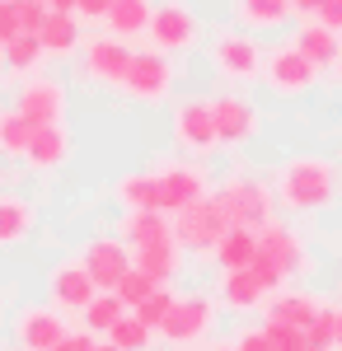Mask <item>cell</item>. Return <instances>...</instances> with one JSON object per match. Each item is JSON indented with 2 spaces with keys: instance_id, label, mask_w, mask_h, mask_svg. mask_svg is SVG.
Here are the masks:
<instances>
[{
  "instance_id": "9",
  "label": "cell",
  "mask_w": 342,
  "mask_h": 351,
  "mask_svg": "<svg viewBox=\"0 0 342 351\" xmlns=\"http://www.w3.org/2000/svg\"><path fill=\"white\" fill-rule=\"evenodd\" d=\"M174 141H179L183 150H192V155H207V150L220 145L207 99H183V104L174 108Z\"/></svg>"
},
{
  "instance_id": "16",
  "label": "cell",
  "mask_w": 342,
  "mask_h": 351,
  "mask_svg": "<svg viewBox=\"0 0 342 351\" xmlns=\"http://www.w3.org/2000/svg\"><path fill=\"white\" fill-rule=\"evenodd\" d=\"M230 10H235V24H244L249 33H272L295 19L290 0H230Z\"/></svg>"
},
{
  "instance_id": "4",
  "label": "cell",
  "mask_w": 342,
  "mask_h": 351,
  "mask_svg": "<svg viewBox=\"0 0 342 351\" xmlns=\"http://www.w3.org/2000/svg\"><path fill=\"white\" fill-rule=\"evenodd\" d=\"M150 43H155V52H187L192 43H197V14H192V5L187 0H164L150 10Z\"/></svg>"
},
{
  "instance_id": "38",
  "label": "cell",
  "mask_w": 342,
  "mask_h": 351,
  "mask_svg": "<svg viewBox=\"0 0 342 351\" xmlns=\"http://www.w3.org/2000/svg\"><path fill=\"white\" fill-rule=\"evenodd\" d=\"M24 33V0H0V47Z\"/></svg>"
},
{
  "instance_id": "33",
  "label": "cell",
  "mask_w": 342,
  "mask_h": 351,
  "mask_svg": "<svg viewBox=\"0 0 342 351\" xmlns=\"http://www.w3.org/2000/svg\"><path fill=\"white\" fill-rule=\"evenodd\" d=\"M174 300H179V295H174L169 286H155V291L141 300L132 314H136V319H141L146 328H150V332H159V324H164V319H169V309H174Z\"/></svg>"
},
{
  "instance_id": "23",
  "label": "cell",
  "mask_w": 342,
  "mask_h": 351,
  "mask_svg": "<svg viewBox=\"0 0 342 351\" xmlns=\"http://www.w3.org/2000/svg\"><path fill=\"white\" fill-rule=\"evenodd\" d=\"M38 43H43L47 56H71L80 47L76 14H56V10H47V19H43V28H38Z\"/></svg>"
},
{
  "instance_id": "11",
  "label": "cell",
  "mask_w": 342,
  "mask_h": 351,
  "mask_svg": "<svg viewBox=\"0 0 342 351\" xmlns=\"http://www.w3.org/2000/svg\"><path fill=\"white\" fill-rule=\"evenodd\" d=\"M80 267L89 271V281H94L99 291H113V286L132 271V253H127V243H122V239H94L89 248H84Z\"/></svg>"
},
{
  "instance_id": "40",
  "label": "cell",
  "mask_w": 342,
  "mask_h": 351,
  "mask_svg": "<svg viewBox=\"0 0 342 351\" xmlns=\"http://www.w3.org/2000/svg\"><path fill=\"white\" fill-rule=\"evenodd\" d=\"M235 351H272V342H267V332H263V328H249V332H239Z\"/></svg>"
},
{
  "instance_id": "6",
  "label": "cell",
  "mask_w": 342,
  "mask_h": 351,
  "mask_svg": "<svg viewBox=\"0 0 342 351\" xmlns=\"http://www.w3.org/2000/svg\"><path fill=\"white\" fill-rule=\"evenodd\" d=\"M169 84H174V66H169V56L164 52H132V66H127V75H122V89L141 99V104H159L164 94H169Z\"/></svg>"
},
{
  "instance_id": "8",
  "label": "cell",
  "mask_w": 342,
  "mask_h": 351,
  "mask_svg": "<svg viewBox=\"0 0 342 351\" xmlns=\"http://www.w3.org/2000/svg\"><path fill=\"white\" fill-rule=\"evenodd\" d=\"M211 122H216V141L220 145H244L258 136V108L239 94H220L211 99Z\"/></svg>"
},
{
  "instance_id": "48",
  "label": "cell",
  "mask_w": 342,
  "mask_h": 351,
  "mask_svg": "<svg viewBox=\"0 0 342 351\" xmlns=\"http://www.w3.org/2000/svg\"><path fill=\"white\" fill-rule=\"evenodd\" d=\"M333 71H338V80H342V52H338V61H333Z\"/></svg>"
},
{
  "instance_id": "28",
  "label": "cell",
  "mask_w": 342,
  "mask_h": 351,
  "mask_svg": "<svg viewBox=\"0 0 342 351\" xmlns=\"http://www.w3.org/2000/svg\"><path fill=\"white\" fill-rule=\"evenodd\" d=\"M263 286H258V276L249 267H239V271H225L220 276V300L230 304V309H253V304H263Z\"/></svg>"
},
{
  "instance_id": "14",
  "label": "cell",
  "mask_w": 342,
  "mask_h": 351,
  "mask_svg": "<svg viewBox=\"0 0 342 351\" xmlns=\"http://www.w3.org/2000/svg\"><path fill=\"white\" fill-rule=\"evenodd\" d=\"M197 197H207V183H202V173H197V169L174 164V169H164V173H159V211H164V216H174V211L192 206Z\"/></svg>"
},
{
  "instance_id": "24",
  "label": "cell",
  "mask_w": 342,
  "mask_h": 351,
  "mask_svg": "<svg viewBox=\"0 0 342 351\" xmlns=\"http://www.w3.org/2000/svg\"><path fill=\"white\" fill-rule=\"evenodd\" d=\"M122 239L132 243V248L164 243V239H174V225L164 220V211H127V220H122Z\"/></svg>"
},
{
  "instance_id": "32",
  "label": "cell",
  "mask_w": 342,
  "mask_h": 351,
  "mask_svg": "<svg viewBox=\"0 0 342 351\" xmlns=\"http://www.w3.org/2000/svg\"><path fill=\"white\" fill-rule=\"evenodd\" d=\"M108 342H113L117 351H146L150 347V328L141 324L136 314H122L117 324L108 328Z\"/></svg>"
},
{
  "instance_id": "52",
  "label": "cell",
  "mask_w": 342,
  "mask_h": 351,
  "mask_svg": "<svg viewBox=\"0 0 342 351\" xmlns=\"http://www.w3.org/2000/svg\"><path fill=\"white\" fill-rule=\"evenodd\" d=\"M338 164H342V150H338Z\"/></svg>"
},
{
  "instance_id": "50",
  "label": "cell",
  "mask_w": 342,
  "mask_h": 351,
  "mask_svg": "<svg viewBox=\"0 0 342 351\" xmlns=\"http://www.w3.org/2000/svg\"><path fill=\"white\" fill-rule=\"evenodd\" d=\"M28 5H47V0H28Z\"/></svg>"
},
{
  "instance_id": "22",
  "label": "cell",
  "mask_w": 342,
  "mask_h": 351,
  "mask_svg": "<svg viewBox=\"0 0 342 351\" xmlns=\"http://www.w3.org/2000/svg\"><path fill=\"white\" fill-rule=\"evenodd\" d=\"M132 267H141L155 286H169V276L179 271V243H146V248H132Z\"/></svg>"
},
{
  "instance_id": "15",
  "label": "cell",
  "mask_w": 342,
  "mask_h": 351,
  "mask_svg": "<svg viewBox=\"0 0 342 351\" xmlns=\"http://www.w3.org/2000/svg\"><path fill=\"white\" fill-rule=\"evenodd\" d=\"M258 253H263V258H267L277 271H282L286 281L300 271V263H305V248H300V239L290 234L286 225H272V220L258 230Z\"/></svg>"
},
{
  "instance_id": "46",
  "label": "cell",
  "mask_w": 342,
  "mask_h": 351,
  "mask_svg": "<svg viewBox=\"0 0 342 351\" xmlns=\"http://www.w3.org/2000/svg\"><path fill=\"white\" fill-rule=\"evenodd\" d=\"M333 347H342V309H338V328H333Z\"/></svg>"
},
{
  "instance_id": "1",
  "label": "cell",
  "mask_w": 342,
  "mask_h": 351,
  "mask_svg": "<svg viewBox=\"0 0 342 351\" xmlns=\"http://www.w3.org/2000/svg\"><path fill=\"white\" fill-rule=\"evenodd\" d=\"M277 197L290 211H323L333 197H338V178H333V164L319 160V155H295L282 164L277 173Z\"/></svg>"
},
{
  "instance_id": "25",
  "label": "cell",
  "mask_w": 342,
  "mask_h": 351,
  "mask_svg": "<svg viewBox=\"0 0 342 351\" xmlns=\"http://www.w3.org/2000/svg\"><path fill=\"white\" fill-rule=\"evenodd\" d=\"M319 314V300L305 291H282V295L267 304V319L272 324H290V328H310V319Z\"/></svg>"
},
{
  "instance_id": "45",
  "label": "cell",
  "mask_w": 342,
  "mask_h": 351,
  "mask_svg": "<svg viewBox=\"0 0 342 351\" xmlns=\"http://www.w3.org/2000/svg\"><path fill=\"white\" fill-rule=\"evenodd\" d=\"M47 10H56V14H76V0H47Z\"/></svg>"
},
{
  "instance_id": "29",
  "label": "cell",
  "mask_w": 342,
  "mask_h": 351,
  "mask_svg": "<svg viewBox=\"0 0 342 351\" xmlns=\"http://www.w3.org/2000/svg\"><path fill=\"white\" fill-rule=\"evenodd\" d=\"M80 314H84V332H104V337H108V328H113L117 319H122V314H127V304L113 295V291H99V295L89 300Z\"/></svg>"
},
{
  "instance_id": "47",
  "label": "cell",
  "mask_w": 342,
  "mask_h": 351,
  "mask_svg": "<svg viewBox=\"0 0 342 351\" xmlns=\"http://www.w3.org/2000/svg\"><path fill=\"white\" fill-rule=\"evenodd\" d=\"M94 351H117V347H113V342H94Z\"/></svg>"
},
{
  "instance_id": "53",
  "label": "cell",
  "mask_w": 342,
  "mask_h": 351,
  "mask_svg": "<svg viewBox=\"0 0 342 351\" xmlns=\"http://www.w3.org/2000/svg\"><path fill=\"white\" fill-rule=\"evenodd\" d=\"M0 117H5V112H0Z\"/></svg>"
},
{
  "instance_id": "26",
  "label": "cell",
  "mask_w": 342,
  "mask_h": 351,
  "mask_svg": "<svg viewBox=\"0 0 342 351\" xmlns=\"http://www.w3.org/2000/svg\"><path fill=\"white\" fill-rule=\"evenodd\" d=\"M150 0H113V10H108V28H113V38H136V33H146L150 28Z\"/></svg>"
},
{
  "instance_id": "41",
  "label": "cell",
  "mask_w": 342,
  "mask_h": 351,
  "mask_svg": "<svg viewBox=\"0 0 342 351\" xmlns=\"http://www.w3.org/2000/svg\"><path fill=\"white\" fill-rule=\"evenodd\" d=\"M113 0H76V14L80 19H108Z\"/></svg>"
},
{
  "instance_id": "3",
  "label": "cell",
  "mask_w": 342,
  "mask_h": 351,
  "mask_svg": "<svg viewBox=\"0 0 342 351\" xmlns=\"http://www.w3.org/2000/svg\"><path fill=\"white\" fill-rule=\"evenodd\" d=\"M220 211L230 225H249V230H263L272 220V192L258 183V178H230L225 188L216 192Z\"/></svg>"
},
{
  "instance_id": "10",
  "label": "cell",
  "mask_w": 342,
  "mask_h": 351,
  "mask_svg": "<svg viewBox=\"0 0 342 351\" xmlns=\"http://www.w3.org/2000/svg\"><path fill=\"white\" fill-rule=\"evenodd\" d=\"M211 319H216V309H211L207 295H183V300H174V309H169V319L159 324V332H164V342L187 347V342H197L211 328Z\"/></svg>"
},
{
  "instance_id": "30",
  "label": "cell",
  "mask_w": 342,
  "mask_h": 351,
  "mask_svg": "<svg viewBox=\"0 0 342 351\" xmlns=\"http://www.w3.org/2000/svg\"><path fill=\"white\" fill-rule=\"evenodd\" d=\"M28 225H33V211L24 197H0V243H19Z\"/></svg>"
},
{
  "instance_id": "27",
  "label": "cell",
  "mask_w": 342,
  "mask_h": 351,
  "mask_svg": "<svg viewBox=\"0 0 342 351\" xmlns=\"http://www.w3.org/2000/svg\"><path fill=\"white\" fill-rule=\"evenodd\" d=\"M117 202L127 211H159V173H127L117 183Z\"/></svg>"
},
{
  "instance_id": "17",
  "label": "cell",
  "mask_w": 342,
  "mask_h": 351,
  "mask_svg": "<svg viewBox=\"0 0 342 351\" xmlns=\"http://www.w3.org/2000/svg\"><path fill=\"white\" fill-rule=\"evenodd\" d=\"M14 337H19L24 351H52L66 337V324H61V314H52V309H28L24 319H19V328H14Z\"/></svg>"
},
{
  "instance_id": "18",
  "label": "cell",
  "mask_w": 342,
  "mask_h": 351,
  "mask_svg": "<svg viewBox=\"0 0 342 351\" xmlns=\"http://www.w3.org/2000/svg\"><path fill=\"white\" fill-rule=\"evenodd\" d=\"M290 47H295V52L305 56V61H310L315 71H323V66H333V61H338V52H342L338 33H333V28H323L319 19H305Z\"/></svg>"
},
{
  "instance_id": "43",
  "label": "cell",
  "mask_w": 342,
  "mask_h": 351,
  "mask_svg": "<svg viewBox=\"0 0 342 351\" xmlns=\"http://www.w3.org/2000/svg\"><path fill=\"white\" fill-rule=\"evenodd\" d=\"M43 19H47V5H28V0H24V33H33V38H38Z\"/></svg>"
},
{
  "instance_id": "19",
  "label": "cell",
  "mask_w": 342,
  "mask_h": 351,
  "mask_svg": "<svg viewBox=\"0 0 342 351\" xmlns=\"http://www.w3.org/2000/svg\"><path fill=\"white\" fill-rule=\"evenodd\" d=\"M94 295H99V286L89 281V271L80 267V263H66V267L52 271V300L61 309H84Z\"/></svg>"
},
{
  "instance_id": "12",
  "label": "cell",
  "mask_w": 342,
  "mask_h": 351,
  "mask_svg": "<svg viewBox=\"0 0 342 351\" xmlns=\"http://www.w3.org/2000/svg\"><path fill=\"white\" fill-rule=\"evenodd\" d=\"M14 112H19L24 122H33V127H56L61 112H66V89L56 80H28L24 89H19Z\"/></svg>"
},
{
  "instance_id": "31",
  "label": "cell",
  "mask_w": 342,
  "mask_h": 351,
  "mask_svg": "<svg viewBox=\"0 0 342 351\" xmlns=\"http://www.w3.org/2000/svg\"><path fill=\"white\" fill-rule=\"evenodd\" d=\"M0 56H5V66H10V71H33L47 52H43V43H38L33 33H19V38H10V43L0 47Z\"/></svg>"
},
{
  "instance_id": "49",
  "label": "cell",
  "mask_w": 342,
  "mask_h": 351,
  "mask_svg": "<svg viewBox=\"0 0 342 351\" xmlns=\"http://www.w3.org/2000/svg\"><path fill=\"white\" fill-rule=\"evenodd\" d=\"M211 351H235V347H211Z\"/></svg>"
},
{
  "instance_id": "44",
  "label": "cell",
  "mask_w": 342,
  "mask_h": 351,
  "mask_svg": "<svg viewBox=\"0 0 342 351\" xmlns=\"http://www.w3.org/2000/svg\"><path fill=\"white\" fill-rule=\"evenodd\" d=\"M319 5H323V0H290V10H295V14H305V19H315Z\"/></svg>"
},
{
  "instance_id": "34",
  "label": "cell",
  "mask_w": 342,
  "mask_h": 351,
  "mask_svg": "<svg viewBox=\"0 0 342 351\" xmlns=\"http://www.w3.org/2000/svg\"><path fill=\"white\" fill-rule=\"evenodd\" d=\"M28 141H33V122H24L19 112H5L0 117V150L5 155H24Z\"/></svg>"
},
{
  "instance_id": "5",
  "label": "cell",
  "mask_w": 342,
  "mask_h": 351,
  "mask_svg": "<svg viewBox=\"0 0 342 351\" xmlns=\"http://www.w3.org/2000/svg\"><path fill=\"white\" fill-rule=\"evenodd\" d=\"M211 66L220 71V80H253V75H263V47L249 38V33H220L216 43H211Z\"/></svg>"
},
{
  "instance_id": "2",
  "label": "cell",
  "mask_w": 342,
  "mask_h": 351,
  "mask_svg": "<svg viewBox=\"0 0 342 351\" xmlns=\"http://www.w3.org/2000/svg\"><path fill=\"white\" fill-rule=\"evenodd\" d=\"M225 230H230V220H225V211H220L216 197H197L192 206L174 211V243H179V248H192V253L216 248Z\"/></svg>"
},
{
  "instance_id": "21",
  "label": "cell",
  "mask_w": 342,
  "mask_h": 351,
  "mask_svg": "<svg viewBox=\"0 0 342 351\" xmlns=\"http://www.w3.org/2000/svg\"><path fill=\"white\" fill-rule=\"evenodd\" d=\"M66 155H71V136H66L61 122L56 127H33V141L24 150V160L33 169H56V164H66Z\"/></svg>"
},
{
  "instance_id": "13",
  "label": "cell",
  "mask_w": 342,
  "mask_h": 351,
  "mask_svg": "<svg viewBox=\"0 0 342 351\" xmlns=\"http://www.w3.org/2000/svg\"><path fill=\"white\" fill-rule=\"evenodd\" d=\"M127 66H132V47H127L122 38H94V43L84 47V75H89V80L122 84Z\"/></svg>"
},
{
  "instance_id": "7",
  "label": "cell",
  "mask_w": 342,
  "mask_h": 351,
  "mask_svg": "<svg viewBox=\"0 0 342 351\" xmlns=\"http://www.w3.org/2000/svg\"><path fill=\"white\" fill-rule=\"evenodd\" d=\"M315 75H319V71L295 52V47H272V52L263 56V80H267V89L282 94V99L305 94V89L315 84Z\"/></svg>"
},
{
  "instance_id": "20",
  "label": "cell",
  "mask_w": 342,
  "mask_h": 351,
  "mask_svg": "<svg viewBox=\"0 0 342 351\" xmlns=\"http://www.w3.org/2000/svg\"><path fill=\"white\" fill-rule=\"evenodd\" d=\"M211 253H216L220 271H239V267H249V263L258 258V230H249V225H230V230L220 234V243H216Z\"/></svg>"
},
{
  "instance_id": "42",
  "label": "cell",
  "mask_w": 342,
  "mask_h": 351,
  "mask_svg": "<svg viewBox=\"0 0 342 351\" xmlns=\"http://www.w3.org/2000/svg\"><path fill=\"white\" fill-rule=\"evenodd\" d=\"M52 351H94V337H89V332H66Z\"/></svg>"
},
{
  "instance_id": "39",
  "label": "cell",
  "mask_w": 342,
  "mask_h": 351,
  "mask_svg": "<svg viewBox=\"0 0 342 351\" xmlns=\"http://www.w3.org/2000/svg\"><path fill=\"white\" fill-rule=\"evenodd\" d=\"M315 19H319L323 28H333V33H342V0H323Z\"/></svg>"
},
{
  "instance_id": "36",
  "label": "cell",
  "mask_w": 342,
  "mask_h": 351,
  "mask_svg": "<svg viewBox=\"0 0 342 351\" xmlns=\"http://www.w3.org/2000/svg\"><path fill=\"white\" fill-rule=\"evenodd\" d=\"M150 291H155V281H150V276H146L141 267H132L127 276H122V281H117V286H113V295L122 300L127 309H136V304H141V300L150 295Z\"/></svg>"
},
{
  "instance_id": "37",
  "label": "cell",
  "mask_w": 342,
  "mask_h": 351,
  "mask_svg": "<svg viewBox=\"0 0 342 351\" xmlns=\"http://www.w3.org/2000/svg\"><path fill=\"white\" fill-rule=\"evenodd\" d=\"M263 332H267V342H272V351H305V328L272 324V319H267Z\"/></svg>"
},
{
  "instance_id": "51",
  "label": "cell",
  "mask_w": 342,
  "mask_h": 351,
  "mask_svg": "<svg viewBox=\"0 0 342 351\" xmlns=\"http://www.w3.org/2000/svg\"><path fill=\"white\" fill-rule=\"evenodd\" d=\"M305 351H319V347H305Z\"/></svg>"
},
{
  "instance_id": "35",
  "label": "cell",
  "mask_w": 342,
  "mask_h": 351,
  "mask_svg": "<svg viewBox=\"0 0 342 351\" xmlns=\"http://www.w3.org/2000/svg\"><path fill=\"white\" fill-rule=\"evenodd\" d=\"M333 328H338V309H328V304H319V314L310 319V328H305V347L333 351Z\"/></svg>"
}]
</instances>
